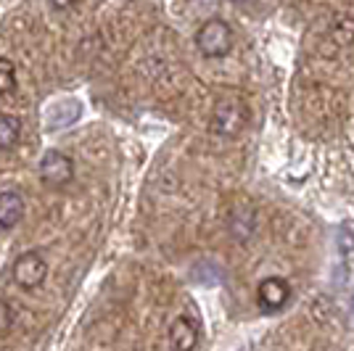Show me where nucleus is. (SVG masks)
I'll return each instance as SVG.
<instances>
[{"mask_svg": "<svg viewBox=\"0 0 354 351\" xmlns=\"http://www.w3.org/2000/svg\"><path fill=\"white\" fill-rule=\"evenodd\" d=\"M246 122H249V108L246 103L236 98V95H227L220 98L212 108V119H209V130L217 137L225 140H233L241 132L246 130Z\"/></svg>", "mask_w": 354, "mask_h": 351, "instance_id": "1", "label": "nucleus"}, {"mask_svg": "<svg viewBox=\"0 0 354 351\" xmlns=\"http://www.w3.org/2000/svg\"><path fill=\"white\" fill-rule=\"evenodd\" d=\"M291 298V285L283 278H265L257 288V301L265 312H281Z\"/></svg>", "mask_w": 354, "mask_h": 351, "instance_id": "5", "label": "nucleus"}, {"mask_svg": "<svg viewBox=\"0 0 354 351\" xmlns=\"http://www.w3.org/2000/svg\"><path fill=\"white\" fill-rule=\"evenodd\" d=\"M50 3H53L56 8H69V6H72L74 0H50Z\"/></svg>", "mask_w": 354, "mask_h": 351, "instance_id": "13", "label": "nucleus"}, {"mask_svg": "<svg viewBox=\"0 0 354 351\" xmlns=\"http://www.w3.org/2000/svg\"><path fill=\"white\" fill-rule=\"evenodd\" d=\"M14 325V312H11V304L6 298H0V336H6Z\"/></svg>", "mask_w": 354, "mask_h": 351, "instance_id": "12", "label": "nucleus"}, {"mask_svg": "<svg viewBox=\"0 0 354 351\" xmlns=\"http://www.w3.org/2000/svg\"><path fill=\"white\" fill-rule=\"evenodd\" d=\"M169 343L183 351L196 349V343H198V325L191 317H177L172 322V328H169Z\"/></svg>", "mask_w": 354, "mask_h": 351, "instance_id": "6", "label": "nucleus"}, {"mask_svg": "<svg viewBox=\"0 0 354 351\" xmlns=\"http://www.w3.org/2000/svg\"><path fill=\"white\" fill-rule=\"evenodd\" d=\"M21 122L14 114H0V151H8L19 143Z\"/></svg>", "mask_w": 354, "mask_h": 351, "instance_id": "9", "label": "nucleus"}, {"mask_svg": "<svg viewBox=\"0 0 354 351\" xmlns=\"http://www.w3.org/2000/svg\"><path fill=\"white\" fill-rule=\"evenodd\" d=\"M254 227H257V214L251 206L241 204L230 211V233L236 235L238 240H246L254 233Z\"/></svg>", "mask_w": 354, "mask_h": 351, "instance_id": "8", "label": "nucleus"}, {"mask_svg": "<svg viewBox=\"0 0 354 351\" xmlns=\"http://www.w3.org/2000/svg\"><path fill=\"white\" fill-rule=\"evenodd\" d=\"M16 90V66L11 59L0 56V95H8Z\"/></svg>", "mask_w": 354, "mask_h": 351, "instance_id": "11", "label": "nucleus"}, {"mask_svg": "<svg viewBox=\"0 0 354 351\" xmlns=\"http://www.w3.org/2000/svg\"><path fill=\"white\" fill-rule=\"evenodd\" d=\"M21 217H24V198L16 191L0 193V227L11 230L21 222Z\"/></svg>", "mask_w": 354, "mask_h": 351, "instance_id": "7", "label": "nucleus"}, {"mask_svg": "<svg viewBox=\"0 0 354 351\" xmlns=\"http://www.w3.org/2000/svg\"><path fill=\"white\" fill-rule=\"evenodd\" d=\"M238 3H246V0H238Z\"/></svg>", "mask_w": 354, "mask_h": 351, "instance_id": "14", "label": "nucleus"}, {"mask_svg": "<svg viewBox=\"0 0 354 351\" xmlns=\"http://www.w3.org/2000/svg\"><path fill=\"white\" fill-rule=\"evenodd\" d=\"M196 48L207 59H222L233 50V30L222 19H209L196 32Z\"/></svg>", "mask_w": 354, "mask_h": 351, "instance_id": "2", "label": "nucleus"}, {"mask_svg": "<svg viewBox=\"0 0 354 351\" xmlns=\"http://www.w3.org/2000/svg\"><path fill=\"white\" fill-rule=\"evenodd\" d=\"M45 275H48V262L37 251H27V254H21L14 262V280L16 285L24 288V291L37 288L45 280Z\"/></svg>", "mask_w": 354, "mask_h": 351, "instance_id": "4", "label": "nucleus"}, {"mask_svg": "<svg viewBox=\"0 0 354 351\" xmlns=\"http://www.w3.org/2000/svg\"><path fill=\"white\" fill-rule=\"evenodd\" d=\"M330 40L341 48H346V45L354 43V19L352 16H336L333 19V24H330Z\"/></svg>", "mask_w": 354, "mask_h": 351, "instance_id": "10", "label": "nucleus"}, {"mask_svg": "<svg viewBox=\"0 0 354 351\" xmlns=\"http://www.w3.org/2000/svg\"><path fill=\"white\" fill-rule=\"evenodd\" d=\"M74 177V161L61 153V151H45L40 161V180L48 188H64L66 182H72Z\"/></svg>", "mask_w": 354, "mask_h": 351, "instance_id": "3", "label": "nucleus"}]
</instances>
